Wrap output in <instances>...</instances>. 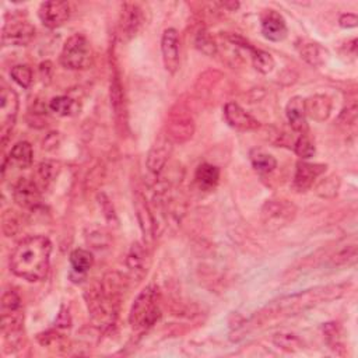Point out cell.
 <instances>
[{
	"mask_svg": "<svg viewBox=\"0 0 358 358\" xmlns=\"http://www.w3.org/2000/svg\"><path fill=\"white\" fill-rule=\"evenodd\" d=\"M348 289V284H329L320 285L315 288H309L292 295L282 296L277 301H273L270 305L263 308L257 312L245 326H260V323L266 322L267 319L281 317V316H291L299 312H303L317 303L333 301L341 298L345 291Z\"/></svg>",
	"mask_w": 358,
	"mask_h": 358,
	"instance_id": "obj_1",
	"label": "cell"
},
{
	"mask_svg": "<svg viewBox=\"0 0 358 358\" xmlns=\"http://www.w3.org/2000/svg\"><path fill=\"white\" fill-rule=\"evenodd\" d=\"M52 243L46 236L32 235L17 243L10 255L11 271L27 280H43L49 270Z\"/></svg>",
	"mask_w": 358,
	"mask_h": 358,
	"instance_id": "obj_2",
	"label": "cell"
},
{
	"mask_svg": "<svg viewBox=\"0 0 358 358\" xmlns=\"http://www.w3.org/2000/svg\"><path fill=\"white\" fill-rule=\"evenodd\" d=\"M158 301H159L158 288L154 285L145 287L137 295L129 315V322L133 329L145 330L157 322V319L159 317Z\"/></svg>",
	"mask_w": 358,
	"mask_h": 358,
	"instance_id": "obj_3",
	"label": "cell"
},
{
	"mask_svg": "<svg viewBox=\"0 0 358 358\" xmlns=\"http://www.w3.org/2000/svg\"><path fill=\"white\" fill-rule=\"evenodd\" d=\"M92 48L83 34L71 35L63 45L60 63L70 70H84L92 64Z\"/></svg>",
	"mask_w": 358,
	"mask_h": 358,
	"instance_id": "obj_4",
	"label": "cell"
},
{
	"mask_svg": "<svg viewBox=\"0 0 358 358\" xmlns=\"http://www.w3.org/2000/svg\"><path fill=\"white\" fill-rule=\"evenodd\" d=\"M18 113V95L8 87L6 83H1L0 87V136L1 144L6 145L13 126L15 123Z\"/></svg>",
	"mask_w": 358,
	"mask_h": 358,
	"instance_id": "obj_5",
	"label": "cell"
},
{
	"mask_svg": "<svg viewBox=\"0 0 358 358\" xmlns=\"http://www.w3.org/2000/svg\"><path fill=\"white\" fill-rule=\"evenodd\" d=\"M193 130H194L193 119L187 113V110L180 105L173 106L166 123V131H168L166 136L171 138V141L183 143L192 137Z\"/></svg>",
	"mask_w": 358,
	"mask_h": 358,
	"instance_id": "obj_6",
	"label": "cell"
},
{
	"mask_svg": "<svg viewBox=\"0 0 358 358\" xmlns=\"http://www.w3.org/2000/svg\"><path fill=\"white\" fill-rule=\"evenodd\" d=\"M34 25L21 18L6 22L1 29V42L6 46H25L34 39Z\"/></svg>",
	"mask_w": 358,
	"mask_h": 358,
	"instance_id": "obj_7",
	"label": "cell"
},
{
	"mask_svg": "<svg viewBox=\"0 0 358 358\" xmlns=\"http://www.w3.org/2000/svg\"><path fill=\"white\" fill-rule=\"evenodd\" d=\"M295 215V207L284 200H270L262 210V218L267 228L277 229L289 222Z\"/></svg>",
	"mask_w": 358,
	"mask_h": 358,
	"instance_id": "obj_8",
	"label": "cell"
},
{
	"mask_svg": "<svg viewBox=\"0 0 358 358\" xmlns=\"http://www.w3.org/2000/svg\"><path fill=\"white\" fill-rule=\"evenodd\" d=\"M144 24V14L140 6L124 3L119 15V35L123 41H129L138 34Z\"/></svg>",
	"mask_w": 358,
	"mask_h": 358,
	"instance_id": "obj_9",
	"label": "cell"
},
{
	"mask_svg": "<svg viewBox=\"0 0 358 358\" xmlns=\"http://www.w3.org/2000/svg\"><path fill=\"white\" fill-rule=\"evenodd\" d=\"M38 15L45 27L55 29L62 27L70 18V6L67 1L49 0L41 4Z\"/></svg>",
	"mask_w": 358,
	"mask_h": 358,
	"instance_id": "obj_10",
	"label": "cell"
},
{
	"mask_svg": "<svg viewBox=\"0 0 358 358\" xmlns=\"http://www.w3.org/2000/svg\"><path fill=\"white\" fill-rule=\"evenodd\" d=\"M172 152V141L166 134H159L154 144L151 145L148 154H147V159H145V165L148 168V171L154 175H159L162 172V169L165 168L169 155Z\"/></svg>",
	"mask_w": 358,
	"mask_h": 358,
	"instance_id": "obj_11",
	"label": "cell"
},
{
	"mask_svg": "<svg viewBox=\"0 0 358 358\" xmlns=\"http://www.w3.org/2000/svg\"><path fill=\"white\" fill-rule=\"evenodd\" d=\"M13 199L22 207L34 210L41 204V190L38 185L29 178H20L13 186Z\"/></svg>",
	"mask_w": 358,
	"mask_h": 358,
	"instance_id": "obj_12",
	"label": "cell"
},
{
	"mask_svg": "<svg viewBox=\"0 0 358 358\" xmlns=\"http://www.w3.org/2000/svg\"><path fill=\"white\" fill-rule=\"evenodd\" d=\"M161 52H162V60L166 71L171 74H175L180 62L179 36L176 29L166 28L164 31L161 38Z\"/></svg>",
	"mask_w": 358,
	"mask_h": 358,
	"instance_id": "obj_13",
	"label": "cell"
},
{
	"mask_svg": "<svg viewBox=\"0 0 358 358\" xmlns=\"http://www.w3.org/2000/svg\"><path fill=\"white\" fill-rule=\"evenodd\" d=\"M133 204H134L136 217H137L141 234L144 236V241H145V243H151L155 238V221H154V215L150 210V206L141 192H136Z\"/></svg>",
	"mask_w": 358,
	"mask_h": 358,
	"instance_id": "obj_14",
	"label": "cell"
},
{
	"mask_svg": "<svg viewBox=\"0 0 358 358\" xmlns=\"http://www.w3.org/2000/svg\"><path fill=\"white\" fill-rule=\"evenodd\" d=\"M224 117L231 127H234L236 130H242V131L256 130L260 126L259 120H256L250 113H248L242 106H239L235 102L225 103Z\"/></svg>",
	"mask_w": 358,
	"mask_h": 358,
	"instance_id": "obj_15",
	"label": "cell"
},
{
	"mask_svg": "<svg viewBox=\"0 0 358 358\" xmlns=\"http://www.w3.org/2000/svg\"><path fill=\"white\" fill-rule=\"evenodd\" d=\"M262 34L264 38L273 42L285 39L288 28L284 17L274 10H266L262 15Z\"/></svg>",
	"mask_w": 358,
	"mask_h": 358,
	"instance_id": "obj_16",
	"label": "cell"
},
{
	"mask_svg": "<svg viewBox=\"0 0 358 358\" xmlns=\"http://www.w3.org/2000/svg\"><path fill=\"white\" fill-rule=\"evenodd\" d=\"M326 171V165L323 164H309V162H298L296 171L294 176V186L299 192L308 190L313 182Z\"/></svg>",
	"mask_w": 358,
	"mask_h": 358,
	"instance_id": "obj_17",
	"label": "cell"
},
{
	"mask_svg": "<svg viewBox=\"0 0 358 358\" xmlns=\"http://www.w3.org/2000/svg\"><path fill=\"white\" fill-rule=\"evenodd\" d=\"M285 116L292 127V130L299 134H305L308 130L306 124V112H305V99L302 96H292L285 106Z\"/></svg>",
	"mask_w": 358,
	"mask_h": 358,
	"instance_id": "obj_18",
	"label": "cell"
},
{
	"mask_svg": "<svg viewBox=\"0 0 358 358\" xmlns=\"http://www.w3.org/2000/svg\"><path fill=\"white\" fill-rule=\"evenodd\" d=\"M296 49L301 55V57L310 64L312 67H320L323 66L329 59V52L326 48H323L317 42L310 41H301L296 43Z\"/></svg>",
	"mask_w": 358,
	"mask_h": 358,
	"instance_id": "obj_19",
	"label": "cell"
},
{
	"mask_svg": "<svg viewBox=\"0 0 358 358\" xmlns=\"http://www.w3.org/2000/svg\"><path fill=\"white\" fill-rule=\"evenodd\" d=\"M305 112L306 116L316 122H323L330 116L331 112V99L327 95L316 94L305 99Z\"/></svg>",
	"mask_w": 358,
	"mask_h": 358,
	"instance_id": "obj_20",
	"label": "cell"
},
{
	"mask_svg": "<svg viewBox=\"0 0 358 358\" xmlns=\"http://www.w3.org/2000/svg\"><path fill=\"white\" fill-rule=\"evenodd\" d=\"M145 249L143 246V243L140 242H134L129 250L127 259H126V264L129 271L131 273V275H134L136 278H141L145 273Z\"/></svg>",
	"mask_w": 358,
	"mask_h": 358,
	"instance_id": "obj_21",
	"label": "cell"
},
{
	"mask_svg": "<svg viewBox=\"0 0 358 358\" xmlns=\"http://www.w3.org/2000/svg\"><path fill=\"white\" fill-rule=\"evenodd\" d=\"M196 183L203 190H211L220 180V169L213 164H200L194 173Z\"/></svg>",
	"mask_w": 358,
	"mask_h": 358,
	"instance_id": "obj_22",
	"label": "cell"
},
{
	"mask_svg": "<svg viewBox=\"0 0 358 358\" xmlns=\"http://www.w3.org/2000/svg\"><path fill=\"white\" fill-rule=\"evenodd\" d=\"M32 157H34V151L31 144L28 141H20L11 148L8 161L14 166L20 169H25L32 164Z\"/></svg>",
	"mask_w": 358,
	"mask_h": 358,
	"instance_id": "obj_23",
	"label": "cell"
},
{
	"mask_svg": "<svg viewBox=\"0 0 358 358\" xmlns=\"http://www.w3.org/2000/svg\"><path fill=\"white\" fill-rule=\"evenodd\" d=\"M250 162H252V166L259 173H270L277 168L275 158L271 154L264 152L263 150H252Z\"/></svg>",
	"mask_w": 358,
	"mask_h": 358,
	"instance_id": "obj_24",
	"label": "cell"
},
{
	"mask_svg": "<svg viewBox=\"0 0 358 358\" xmlns=\"http://www.w3.org/2000/svg\"><path fill=\"white\" fill-rule=\"evenodd\" d=\"M94 263V257L92 253L90 250L85 249H74L70 253V264L73 271L78 273V274H84L87 273Z\"/></svg>",
	"mask_w": 358,
	"mask_h": 358,
	"instance_id": "obj_25",
	"label": "cell"
},
{
	"mask_svg": "<svg viewBox=\"0 0 358 358\" xmlns=\"http://www.w3.org/2000/svg\"><path fill=\"white\" fill-rule=\"evenodd\" d=\"M246 49L250 52L253 66L257 71H260L263 74H268L274 69V59L271 57L270 53H267L262 49H256L250 43L246 46Z\"/></svg>",
	"mask_w": 358,
	"mask_h": 358,
	"instance_id": "obj_26",
	"label": "cell"
},
{
	"mask_svg": "<svg viewBox=\"0 0 358 358\" xmlns=\"http://www.w3.org/2000/svg\"><path fill=\"white\" fill-rule=\"evenodd\" d=\"M0 305H1V308H0L1 315H10V313L21 312V298L13 289L3 292Z\"/></svg>",
	"mask_w": 358,
	"mask_h": 358,
	"instance_id": "obj_27",
	"label": "cell"
},
{
	"mask_svg": "<svg viewBox=\"0 0 358 358\" xmlns=\"http://www.w3.org/2000/svg\"><path fill=\"white\" fill-rule=\"evenodd\" d=\"M49 109L59 116H69L74 110V101L67 95L55 96L49 102Z\"/></svg>",
	"mask_w": 358,
	"mask_h": 358,
	"instance_id": "obj_28",
	"label": "cell"
},
{
	"mask_svg": "<svg viewBox=\"0 0 358 358\" xmlns=\"http://www.w3.org/2000/svg\"><path fill=\"white\" fill-rule=\"evenodd\" d=\"M194 43H196V48L207 56H214L217 53V45L206 29H200L197 32Z\"/></svg>",
	"mask_w": 358,
	"mask_h": 358,
	"instance_id": "obj_29",
	"label": "cell"
},
{
	"mask_svg": "<svg viewBox=\"0 0 358 358\" xmlns=\"http://www.w3.org/2000/svg\"><path fill=\"white\" fill-rule=\"evenodd\" d=\"M11 78L22 88H28L32 83V71L27 64H15L10 70Z\"/></svg>",
	"mask_w": 358,
	"mask_h": 358,
	"instance_id": "obj_30",
	"label": "cell"
},
{
	"mask_svg": "<svg viewBox=\"0 0 358 358\" xmlns=\"http://www.w3.org/2000/svg\"><path fill=\"white\" fill-rule=\"evenodd\" d=\"M59 164L53 162V161H43L39 164L38 166V175H39V179L42 180V183L45 186H48L49 183H52L57 175H59Z\"/></svg>",
	"mask_w": 358,
	"mask_h": 358,
	"instance_id": "obj_31",
	"label": "cell"
},
{
	"mask_svg": "<svg viewBox=\"0 0 358 358\" xmlns=\"http://www.w3.org/2000/svg\"><path fill=\"white\" fill-rule=\"evenodd\" d=\"M294 151L298 157L308 159L315 155V145L306 134H301L294 143Z\"/></svg>",
	"mask_w": 358,
	"mask_h": 358,
	"instance_id": "obj_32",
	"label": "cell"
},
{
	"mask_svg": "<svg viewBox=\"0 0 358 358\" xmlns=\"http://www.w3.org/2000/svg\"><path fill=\"white\" fill-rule=\"evenodd\" d=\"M110 103L115 109V113L119 115L122 113L123 108V94H122V85L120 81L116 76H113L112 83H110Z\"/></svg>",
	"mask_w": 358,
	"mask_h": 358,
	"instance_id": "obj_33",
	"label": "cell"
},
{
	"mask_svg": "<svg viewBox=\"0 0 358 358\" xmlns=\"http://www.w3.org/2000/svg\"><path fill=\"white\" fill-rule=\"evenodd\" d=\"M337 189H338V180H337V178L330 176V178L324 179V180L319 185L317 193H319L320 196L329 197V196L336 194V193H337Z\"/></svg>",
	"mask_w": 358,
	"mask_h": 358,
	"instance_id": "obj_34",
	"label": "cell"
},
{
	"mask_svg": "<svg viewBox=\"0 0 358 358\" xmlns=\"http://www.w3.org/2000/svg\"><path fill=\"white\" fill-rule=\"evenodd\" d=\"M274 343H275L278 347H281V348H284V350H288V351L294 350L292 347H298V345H299V340H298V337L294 336V334H275Z\"/></svg>",
	"mask_w": 358,
	"mask_h": 358,
	"instance_id": "obj_35",
	"label": "cell"
},
{
	"mask_svg": "<svg viewBox=\"0 0 358 358\" xmlns=\"http://www.w3.org/2000/svg\"><path fill=\"white\" fill-rule=\"evenodd\" d=\"M338 24L343 28H354L358 24V17L355 14H352V13L341 14L340 18H338Z\"/></svg>",
	"mask_w": 358,
	"mask_h": 358,
	"instance_id": "obj_36",
	"label": "cell"
}]
</instances>
